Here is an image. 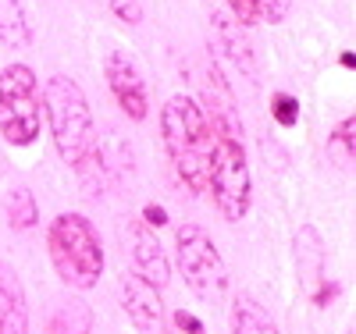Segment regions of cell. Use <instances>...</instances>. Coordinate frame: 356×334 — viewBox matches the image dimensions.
Here are the masks:
<instances>
[{"label": "cell", "instance_id": "1", "mask_svg": "<svg viewBox=\"0 0 356 334\" xmlns=\"http://www.w3.org/2000/svg\"><path fill=\"white\" fill-rule=\"evenodd\" d=\"M161 135L178 181L189 192H207V164H211V125L196 97L178 93L161 110Z\"/></svg>", "mask_w": 356, "mask_h": 334}, {"label": "cell", "instance_id": "2", "mask_svg": "<svg viewBox=\"0 0 356 334\" xmlns=\"http://www.w3.org/2000/svg\"><path fill=\"white\" fill-rule=\"evenodd\" d=\"M47 249L54 270L68 288L89 292L104 274V246L86 214H57L47 228Z\"/></svg>", "mask_w": 356, "mask_h": 334}, {"label": "cell", "instance_id": "3", "mask_svg": "<svg viewBox=\"0 0 356 334\" xmlns=\"http://www.w3.org/2000/svg\"><path fill=\"white\" fill-rule=\"evenodd\" d=\"M43 114L50 121L54 146L65 164H79L86 149L93 146V110L82 85L68 75H50L43 85Z\"/></svg>", "mask_w": 356, "mask_h": 334}, {"label": "cell", "instance_id": "4", "mask_svg": "<svg viewBox=\"0 0 356 334\" xmlns=\"http://www.w3.org/2000/svg\"><path fill=\"white\" fill-rule=\"evenodd\" d=\"M207 189L214 196L218 214L228 224H239L253 203V178L246 164L243 139L211 132V164H207Z\"/></svg>", "mask_w": 356, "mask_h": 334}, {"label": "cell", "instance_id": "5", "mask_svg": "<svg viewBox=\"0 0 356 334\" xmlns=\"http://www.w3.org/2000/svg\"><path fill=\"white\" fill-rule=\"evenodd\" d=\"M40 78L36 72L15 60L0 72V135L11 146H33L40 139Z\"/></svg>", "mask_w": 356, "mask_h": 334}, {"label": "cell", "instance_id": "6", "mask_svg": "<svg viewBox=\"0 0 356 334\" xmlns=\"http://www.w3.org/2000/svg\"><path fill=\"white\" fill-rule=\"evenodd\" d=\"M175 260L186 285L200 299H221L228 292V267L214 246V238L200 224H182L175 235Z\"/></svg>", "mask_w": 356, "mask_h": 334}, {"label": "cell", "instance_id": "7", "mask_svg": "<svg viewBox=\"0 0 356 334\" xmlns=\"http://www.w3.org/2000/svg\"><path fill=\"white\" fill-rule=\"evenodd\" d=\"M211 68L218 75H239L246 85H257V53L250 33L228 11H214L211 18Z\"/></svg>", "mask_w": 356, "mask_h": 334}, {"label": "cell", "instance_id": "8", "mask_svg": "<svg viewBox=\"0 0 356 334\" xmlns=\"http://www.w3.org/2000/svg\"><path fill=\"white\" fill-rule=\"evenodd\" d=\"M104 75H107L111 97L118 100L122 114L129 121H146V114H150V93H146V78L136 60L125 50H111L104 60Z\"/></svg>", "mask_w": 356, "mask_h": 334}, {"label": "cell", "instance_id": "9", "mask_svg": "<svg viewBox=\"0 0 356 334\" xmlns=\"http://www.w3.org/2000/svg\"><path fill=\"white\" fill-rule=\"evenodd\" d=\"M122 238L129 242V256L132 267L143 281H150L154 288H164L171 281V267L164 256V246L157 242L154 228H146L143 221H129V228H122Z\"/></svg>", "mask_w": 356, "mask_h": 334}, {"label": "cell", "instance_id": "10", "mask_svg": "<svg viewBox=\"0 0 356 334\" xmlns=\"http://www.w3.org/2000/svg\"><path fill=\"white\" fill-rule=\"evenodd\" d=\"M122 306H125V317L132 320V327L139 334H161V327H164L161 288L143 281L136 270L132 274H122Z\"/></svg>", "mask_w": 356, "mask_h": 334}, {"label": "cell", "instance_id": "11", "mask_svg": "<svg viewBox=\"0 0 356 334\" xmlns=\"http://www.w3.org/2000/svg\"><path fill=\"white\" fill-rule=\"evenodd\" d=\"M292 249H296V274H300V288L307 292V295H314L324 281V238L317 235V228L314 224H303L300 231H296V238H292Z\"/></svg>", "mask_w": 356, "mask_h": 334}, {"label": "cell", "instance_id": "12", "mask_svg": "<svg viewBox=\"0 0 356 334\" xmlns=\"http://www.w3.org/2000/svg\"><path fill=\"white\" fill-rule=\"evenodd\" d=\"M0 334H29L25 292L8 267H0Z\"/></svg>", "mask_w": 356, "mask_h": 334}, {"label": "cell", "instance_id": "13", "mask_svg": "<svg viewBox=\"0 0 356 334\" xmlns=\"http://www.w3.org/2000/svg\"><path fill=\"white\" fill-rule=\"evenodd\" d=\"M33 22H29L25 0H0V43L8 50H29L33 47Z\"/></svg>", "mask_w": 356, "mask_h": 334}, {"label": "cell", "instance_id": "14", "mask_svg": "<svg viewBox=\"0 0 356 334\" xmlns=\"http://www.w3.org/2000/svg\"><path fill=\"white\" fill-rule=\"evenodd\" d=\"M47 334H93V310H89V302L79 295L57 302L47 317Z\"/></svg>", "mask_w": 356, "mask_h": 334}, {"label": "cell", "instance_id": "15", "mask_svg": "<svg viewBox=\"0 0 356 334\" xmlns=\"http://www.w3.org/2000/svg\"><path fill=\"white\" fill-rule=\"evenodd\" d=\"M232 334H278V324L267 317L257 299L239 295L232 306Z\"/></svg>", "mask_w": 356, "mask_h": 334}, {"label": "cell", "instance_id": "16", "mask_svg": "<svg viewBox=\"0 0 356 334\" xmlns=\"http://www.w3.org/2000/svg\"><path fill=\"white\" fill-rule=\"evenodd\" d=\"M4 214H8V224L15 231H29L36 221H40V206H36V196L29 192L25 185L11 189L8 199H4Z\"/></svg>", "mask_w": 356, "mask_h": 334}, {"label": "cell", "instance_id": "17", "mask_svg": "<svg viewBox=\"0 0 356 334\" xmlns=\"http://www.w3.org/2000/svg\"><path fill=\"white\" fill-rule=\"evenodd\" d=\"M332 153L339 157V164H353L356 157V121L353 117H342V125L332 132Z\"/></svg>", "mask_w": 356, "mask_h": 334}, {"label": "cell", "instance_id": "18", "mask_svg": "<svg viewBox=\"0 0 356 334\" xmlns=\"http://www.w3.org/2000/svg\"><path fill=\"white\" fill-rule=\"evenodd\" d=\"M271 117L282 128H292L296 121H300V100H296L292 93H275L271 97Z\"/></svg>", "mask_w": 356, "mask_h": 334}, {"label": "cell", "instance_id": "19", "mask_svg": "<svg viewBox=\"0 0 356 334\" xmlns=\"http://www.w3.org/2000/svg\"><path fill=\"white\" fill-rule=\"evenodd\" d=\"M296 0H257V8H260V18L264 22H271V25H282L289 18Z\"/></svg>", "mask_w": 356, "mask_h": 334}, {"label": "cell", "instance_id": "20", "mask_svg": "<svg viewBox=\"0 0 356 334\" xmlns=\"http://www.w3.org/2000/svg\"><path fill=\"white\" fill-rule=\"evenodd\" d=\"M228 15L239 22V25H257L260 22V8H257V0H228Z\"/></svg>", "mask_w": 356, "mask_h": 334}, {"label": "cell", "instance_id": "21", "mask_svg": "<svg viewBox=\"0 0 356 334\" xmlns=\"http://www.w3.org/2000/svg\"><path fill=\"white\" fill-rule=\"evenodd\" d=\"M111 11H114V18H122L129 25L143 22V4H139V0H111Z\"/></svg>", "mask_w": 356, "mask_h": 334}, {"label": "cell", "instance_id": "22", "mask_svg": "<svg viewBox=\"0 0 356 334\" xmlns=\"http://www.w3.org/2000/svg\"><path fill=\"white\" fill-rule=\"evenodd\" d=\"M139 221H143L146 228H164V224H168V214H164V206H157V203H146Z\"/></svg>", "mask_w": 356, "mask_h": 334}, {"label": "cell", "instance_id": "23", "mask_svg": "<svg viewBox=\"0 0 356 334\" xmlns=\"http://www.w3.org/2000/svg\"><path fill=\"white\" fill-rule=\"evenodd\" d=\"M175 324H178V331H186V334H203V320L193 317L189 310H178L175 313Z\"/></svg>", "mask_w": 356, "mask_h": 334}, {"label": "cell", "instance_id": "24", "mask_svg": "<svg viewBox=\"0 0 356 334\" xmlns=\"http://www.w3.org/2000/svg\"><path fill=\"white\" fill-rule=\"evenodd\" d=\"M339 65H342V68H356V57H353V53H342Z\"/></svg>", "mask_w": 356, "mask_h": 334}]
</instances>
